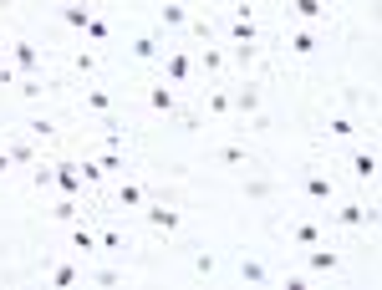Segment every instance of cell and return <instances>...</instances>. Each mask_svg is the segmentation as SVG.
<instances>
[{"label":"cell","instance_id":"obj_1","mask_svg":"<svg viewBox=\"0 0 382 290\" xmlns=\"http://www.w3.org/2000/svg\"><path fill=\"white\" fill-rule=\"evenodd\" d=\"M306 265H311V275H331L336 265H342V250H331V244H311Z\"/></svg>","mask_w":382,"mask_h":290},{"label":"cell","instance_id":"obj_2","mask_svg":"<svg viewBox=\"0 0 382 290\" xmlns=\"http://www.w3.org/2000/svg\"><path fill=\"white\" fill-rule=\"evenodd\" d=\"M11 56H15V72H20V77H36V72H41V51H36V41H15Z\"/></svg>","mask_w":382,"mask_h":290},{"label":"cell","instance_id":"obj_3","mask_svg":"<svg viewBox=\"0 0 382 290\" xmlns=\"http://www.w3.org/2000/svg\"><path fill=\"white\" fill-rule=\"evenodd\" d=\"M229 113H245V118H255V113H260V87H255V82H245L240 92H229Z\"/></svg>","mask_w":382,"mask_h":290},{"label":"cell","instance_id":"obj_4","mask_svg":"<svg viewBox=\"0 0 382 290\" xmlns=\"http://www.w3.org/2000/svg\"><path fill=\"white\" fill-rule=\"evenodd\" d=\"M158 61H163V77H168V82H189V77H194V66H189L184 51H168V56H158Z\"/></svg>","mask_w":382,"mask_h":290},{"label":"cell","instance_id":"obj_5","mask_svg":"<svg viewBox=\"0 0 382 290\" xmlns=\"http://www.w3.org/2000/svg\"><path fill=\"white\" fill-rule=\"evenodd\" d=\"M352 178H362V184H372V178H377V153H372V148L352 153Z\"/></svg>","mask_w":382,"mask_h":290},{"label":"cell","instance_id":"obj_6","mask_svg":"<svg viewBox=\"0 0 382 290\" xmlns=\"http://www.w3.org/2000/svg\"><path fill=\"white\" fill-rule=\"evenodd\" d=\"M56 189L67 194V198L82 194V173H77V163H56Z\"/></svg>","mask_w":382,"mask_h":290},{"label":"cell","instance_id":"obj_7","mask_svg":"<svg viewBox=\"0 0 382 290\" xmlns=\"http://www.w3.org/2000/svg\"><path fill=\"white\" fill-rule=\"evenodd\" d=\"M336 225H347V229H367V225H372V209L347 204V209H336Z\"/></svg>","mask_w":382,"mask_h":290},{"label":"cell","instance_id":"obj_8","mask_svg":"<svg viewBox=\"0 0 382 290\" xmlns=\"http://www.w3.org/2000/svg\"><path fill=\"white\" fill-rule=\"evenodd\" d=\"M148 225H153V229H163V234H174V229L184 225V214H179V209H163V204H158V209H148Z\"/></svg>","mask_w":382,"mask_h":290},{"label":"cell","instance_id":"obj_9","mask_svg":"<svg viewBox=\"0 0 382 290\" xmlns=\"http://www.w3.org/2000/svg\"><path fill=\"white\" fill-rule=\"evenodd\" d=\"M133 56H138V61H158V56H163L158 36H138V41H133Z\"/></svg>","mask_w":382,"mask_h":290},{"label":"cell","instance_id":"obj_10","mask_svg":"<svg viewBox=\"0 0 382 290\" xmlns=\"http://www.w3.org/2000/svg\"><path fill=\"white\" fill-rule=\"evenodd\" d=\"M143 198H148V194H143L138 184H117V209H143Z\"/></svg>","mask_w":382,"mask_h":290},{"label":"cell","instance_id":"obj_11","mask_svg":"<svg viewBox=\"0 0 382 290\" xmlns=\"http://www.w3.org/2000/svg\"><path fill=\"white\" fill-rule=\"evenodd\" d=\"M291 11L301 15V20H321L326 15V0H291Z\"/></svg>","mask_w":382,"mask_h":290},{"label":"cell","instance_id":"obj_12","mask_svg":"<svg viewBox=\"0 0 382 290\" xmlns=\"http://www.w3.org/2000/svg\"><path fill=\"white\" fill-rule=\"evenodd\" d=\"M306 198H331V178L326 173H306Z\"/></svg>","mask_w":382,"mask_h":290},{"label":"cell","instance_id":"obj_13","mask_svg":"<svg viewBox=\"0 0 382 290\" xmlns=\"http://www.w3.org/2000/svg\"><path fill=\"white\" fill-rule=\"evenodd\" d=\"M240 280H250V285H265V280H270V270H265L260 260H240Z\"/></svg>","mask_w":382,"mask_h":290},{"label":"cell","instance_id":"obj_14","mask_svg":"<svg viewBox=\"0 0 382 290\" xmlns=\"http://www.w3.org/2000/svg\"><path fill=\"white\" fill-rule=\"evenodd\" d=\"M229 36H235V46H255V26H250V15H235Z\"/></svg>","mask_w":382,"mask_h":290},{"label":"cell","instance_id":"obj_15","mask_svg":"<svg viewBox=\"0 0 382 290\" xmlns=\"http://www.w3.org/2000/svg\"><path fill=\"white\" fill-rule=\"evenodd\" d=\"M158 11H163V20H168V26H189V11L179 6V0H163Z\"/></svg>","mask_w":382,"mask_h":290},{"label":"cell","instance_id":"obj_16","mask_svg":"<svg viewBox=\"0 0 382 290\" xmlns=\"http://www.w3.org/2000/svg\"><path fill=\"white\" fill-rule=\"evenodd\" d=\"M61 20H67V26H77V31H87L92 11H87V6H67V11H61Z\"/></svg>","mask_w":382,"mask_h":290},{"label":"cell","instance_id":"obj_17","mask_svg":"<svg viewBox=\"0 0 382 290\" xmlns=\"http://www.w3.org/2000/svg\"><path fill=\"white\" fill-rule=\"evenodd\" d=\"M72 250H82V255L97 250V234H92V229H82V225H72Z\"/></svg>","mask_w":382,"mask_h":290},{"label":"cell","instance_id":"obj_18","mask_svg":"<svg viewBox=\"0 0 382 290\" xmlns=\"http://www.w3.org/2000/svg\"><path fill=\"white\" fill-rule=\"evenodd\" d=\"M291 239H295V244H321V229L306 219V225H295V229H291Z\"/></svg>","mask_w":382,"mask_h":290},{"label":"cell","instance_id":"obj_19","mask_svg":"<svg viewBox=\"0 0 382 290\" xmlns=\"http://www.w3.org/2000/svg\"><path fill=\"white\" fill-rule=\"evenodd\" d=\"M148 102H153V113H174V92H168V87H153Z\"/></svg>","mask_w":382,"mask_h":290},{"label":"cell","instance_id":"obj_20","mask_svg":"<svg viewBox=\"0 0 382 290\" xmlns=\"http://www.w3.org/2000/svg\"><path fill=\"white\" fill-rule=\"evenodd\" d=\"M291 51H295V56H311V51H316V36H311V31H295V36H291Z\"/></svg>","mask_w":382,"mask_h":290},{"label":"cell","instance_id":"obj_21","mask_svg":"<svg viewBox=\"0 0 382 290\" xmlns=\"http://www.w3.org/2000/svg\"><path fill=\"white\" fill-rule=\"evenodd\" d=\"M77 280H82L77 265H56V270H51V285H77Z\"/></svg>","mask_w":382,"mask_h":290},{"label":"cell","instance_id":"obj_22","mask_svg":"<svg viewBox=\"0 0 382 290\" xmlns=\"http://www.w3.org/2000/svg\"><path fill=\"white\" fill-rule=\"evenodd\" d=\"M51 214L61 219V225H77V214H82V209H77V198H61V204H56Z\"/></svg>","mask_w":382,"mask_h":290},{"label":"cell","instance_id":"obj_23","mask_svg":"<svg viewBox=\"0 0 382 290\" xmlns=\"http://www.w3.org/2000/svg\"><path fill=\"white\" fill-rule=\"evenodd\" d=\"M6 153H11V163H36V148L31 143H11Z\"/></svg>","mask_w":382,"mask_h":290},{"label":"cell","instance_id":"obj_24","mask_svg":"<svg viewBox=\"0 0 382 290\" xmlns=\"http://www.w3.org/2000/svg\"><path fill=\"white\" fill-rule=\"evenodd\" d=\"M326 132H331V138H352L357 122H352V118H331V122H326Z\"/></svg>","mask_w":382,"mask_h":290},{"label":"cell","instance_id":"obj_25","mask_svg":"<svg viewBox=\"0 0 382 290\" xmlns=\"http://www.w3.org/2000/svg\"><path fill=\"white\" fill-rule=\"evenodd\" d=\"M41 92H46V82H41V77H20V97H41Z\"/></svg>","mask_w":382,"mask_h":290},{"label":"cell","instance_id":"obj_26","mask_svg":"<svg viewBox=\"0 0 382 290\" xmlns=\"http://www.w3.org/2000/svg\"><path fill=\"white\" fill-rule=\"evenodd\" d=\"M87 107H92V113H113V97H108V92H97V87H92V92H87Z\"/></svg>","mask_w":382,"mask_h":290},{"label":"cell","instance_id":"obj_27","mask_svg":"<svg viewBox=\"0 0 382 290\" xmlns=\"http://www.w3.org/2000/svg\"><path fill=\"white\" fill-rule=\"evenodd\" d=\"M219 158H224V163H245V158H250V153H245L240 143H224V148H219Z\"/></svg>","mask_w":382,"mask_h":290},{"label":"cell","instance_id":"obj_28","mask_svg":"<svg viewBox=\"0 0 382 290\" xmlns=\"http://www.w3.org/2000/svg\"><path fill=\"white\" fill-rule=\"evenodd\" d=\"M56 184V163H41L36 168V189H51Z\"/></svg>","mask_w":382,"mask_h":290},{"label":"cell","instance_id":"obj_29","mask_svg":"<svg viewBox=\"0 0 382 290\" xmlns=\"http://www.w3.org/2000/svg\"><path fill=\"white\" fill-rule=\"evenodd\" d=\"M97 168H102V173H117V168H122V158H117V148H108V153H102V158H97Z\"/></svg>","mask_w":382,"mask_h":290},{"label":"cell","instance_id":"obj_30","mask_svg":"<svg viewBox=\"0 0 382 290\" xmlns=\"http://www.w3.org/2000/svg\"><path fill=\"white\" fill-rule=\"evenodd\" d=\"M224 66V51H215V46H204V72H219Z\"/></svg>","mask_w":382,"mask_h":290},{"label":"cell","instance_id":"obj_31","mask_svg":"<svg viewBox=\"0 0 382 290\" xmlns=\"http://www.w3.org/2000/svg\"><path fill=\"white\" fill-rule=\"evenodd\" d=\"M26 132H31V138H51V132H56V127H51L46 118H36V122H26Z\"/></svg>","mask_w":382,"mask_h":290},{"label":"cell","instance_id":"obj_32","mask_svg":"<svg viewBox=\"0 0 382 290\" xmlns=\"http://www.w3.org/2000/svg\"><path fill=\"white\" fill-rule=\"evenodd\" d=\"M87 36H92V41H108V26H102V20L92 15V20H87Z\"/></svg>","mask_w":382,"mask_h":290},{"label":"cell","instance_id":"obj_33","mask_svg":"<svg viewBox=\"0 0 382 290\" xmlns=\"http://www.w3.org/2000/svg\"><path fill=\"white\" fill-rule=\"evenodd\" d=\"M209 107H215V113H229V92H209Z\"/></svg>","mask_w":382,"mask_h":290},{"label":"cell","instance_id":"obj_34","mask_svg":"<svg viewBox=\"0 0 382 290\" xmlns=\"http://www.w3.org/2000/svg\"><path fill=\"white\" fill-rule=\"evenodd\" d=\"M6 168H11V153H6V148H0V173H6Z\"/></svg>","mask_w":382,"mask_h":290}]
</instances>
